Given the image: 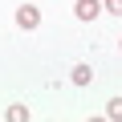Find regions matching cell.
I'll return each mask as SVG.
<instances>
[{
    "label": "cell",
    "instance_id": "cell-3",
    "mask_svg": "<svg viewBox=\"0 0 122 122\" xmlns=\"http://www.w3.org/2000/svg\"><path fill=\"white\" fill-rule=\"evenodd\" d=\"M69 77H73V86H90V81H94V69L81 61V65H73V73H69Z\"/></svg>",
    "mask_w": 122,
    "mask_h": 122
},
{
    "label": "cell",
    "instance_id": "cell-5",
    "mask_svg": "<svg viewBox=\"0 0 122 122\" xmlns=\"http://www.w3.org/2000/svg\"><path fill=\"white\" fill-rule=\"evenodd\" d=\"M106 118L122 122V98H110V102H106Z\"/></svg>",
    "mask_w": 122,
    "mask_h": 122
},
{
    "label": "cell",
    "instance_id": "cell-7",
    "mask_svg": "<svg viewBox=\"0 0 122 122\" xmlns=\"http://www.w3.org/2000/svg\"><path fill=\"white\" fill-rule=\"evenodd\" d=\"M118 45H122V41H118Z\"/></svg>",
    "mask_w": 122,
    "mask_h": 122
},
{
    "label": "cell",
    "instance_id": "cell-6",
    "mask_svg": "<svg viewBox=\"0 0 122 122\" xmlns=\"http://www.w3.org/2000/svg\"><path fill=\"white\" fill-rule=\"evenodd\" d=\"M102 8L114 12V16H122V0H102Z\"/></svg>",
    "mask_w": 122,
    "mask_h": 122
},
{
    "label": "cell",
    "instance_id": "cell-4",
    "mask_svg": "<svg viewBox=\"0 0 122 122\" xmlns=\"http://www.w3.org/2000/svg\"><path fill=\"white\" fill-rule=\"evenodd\" d=\"M4 118H8V122H29V106H25V102H16V106H8V110H4Z\"/></svg>",
    "mask_w": 122,
    "mask_h": 122
},
{
    "label": "cell",
    "instance_id": "cell-2",
    "mask_svg": "<svg viewBox=\"0 0 122 122\" xmlns=\"http://www.w3.org/2000/svg\"><path fill=\"white\" fill-rule=\"evenodd\" d=\"M73 12H77V20H94V16H98V12H106V8H102V0H77Z\"/></svg>",
    "mask_w": 122,
    "mask_h": 122
},
{
    "label": "cell",
    "instance_id": "cell-1",
    "mask_svg": "<svg viewBox=\"0 0 122 122\" xmlns=\"http://www.w3.org/2000/svg\"><path fill=\"white\" fill-rule=\"evenodd\" d=\"M16 25H20L25 33H33V29L41 25V8H37V4H20V8H16Z\"/></svg>",
    "mask_w": 122,
    "mask_h": 122
}]
</instances>
